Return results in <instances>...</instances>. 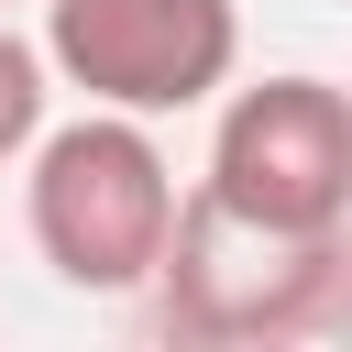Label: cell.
Segmentation results:
<instances>
[{
  "label": "cell",
  "instance_id": "6da1fadb",
  "mask_svg": "<svg viewBox=\"0 0 352 352\" xmlns=\"http://www.w3.org/2000/svg\"><path fill=\"white\" fill-rule=\"evenodd\" d=\"M143 297L198 352L308 341L352 308V231H253V220H220L209 198H176V231H165Z\"/></svg>",
  "mask_w": 352,
  "mask_h": 352
},
{
  "label": "cell",
  "instance_id": "7a4b0ae2",
  "mask_svg": "<svg viewBox=\"0 0 352 352\" xmlns=\"http://www.w3.org/2000/svg\"><path fill=\"white\" fill-rule=\"evenodd\" d=\"M22 154H33L22 220H33V253L55 264V286H77V297H143V275H154V253L176 231V165H165V143L132 110H88L66 132H33Z\"/></svg>",
  "mask_w": 352,
  "mask_h": 352
},
{
  "label": "cell",
  "instance_id": "3957f363",
  "mask_svg": "<svg viewBox=\"0 0 352 352\" xmlns=\"http://www.w3.org/2000/svg\"><path fill=\"white\" fill-rule=\"evenodd\" d=\"M198 198L253 231H352V99L308 66L231 88Z\"/></svg>",
  "mask_w": 352,
  "mask_h": 352
},
{
  "label": "cell",
  "instance_id": "277c9868",
  "mask_svg": "<svg viewBox=\"0 0 352 352\" xmlns=\"http://www.w3.org/2000/svg\"><path fill=\"white\" fill-rule=\"evenodd\" d=\"M242 66L231 0H44V77L88 88V110L176 121L220 99Z\"/></svg>",
  "mask_w": 352,
  "mask_h": 352
},
{
  "label": "cell",
  "instance_id": "5b68a950",
  "mask_svg": "<svg viewBox=\"0 0 352 352\" xmlns=\"http://www.w3.org/2000/svg\"><path fill=\"white\" fill-rule=\"evenodd\" d=\"M44 99H55V88H44V44H22V33L0 22V165L44 132Z\"/></svg>",
  "mask_w": 352,
  "mask_h": 352
},
{
  "label": "cell",
  "instance_id": "8992f818",
  "mask_svg": "<svg viewBox=\"0 0 352 352\" xmlns=\"http://www.w3.org/2000/svg\"><path fill=\"white\" fill-rule=\"evenodd\" d=\"M0 11H11V0H0Z\"/></svg>",
  "mask_w": 352,
  "mask_h": 352
}]
</instances>
